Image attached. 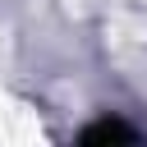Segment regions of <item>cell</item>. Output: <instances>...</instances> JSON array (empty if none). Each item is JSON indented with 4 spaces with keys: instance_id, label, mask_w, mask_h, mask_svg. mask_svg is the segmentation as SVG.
I'll list each match as a JSON object with an SVG mask.
<instances>
[{
    "instance_id": "6da1fadb",
    "label": "cell",
    "mask_w": 147,
    "mask_h": 147,
    "mask_svg": "<svg viewBox=\"0 0 147 147\" xmlns=\"http://www.w3.org/2000/svg\"><path fill=\"white\" fill-rule=\"evenodd\" d=\"M87 142H133L138 133L129 129V124H115V119H101V124H92L87 133H83Z\"/></svg>"
}]
</instances>
